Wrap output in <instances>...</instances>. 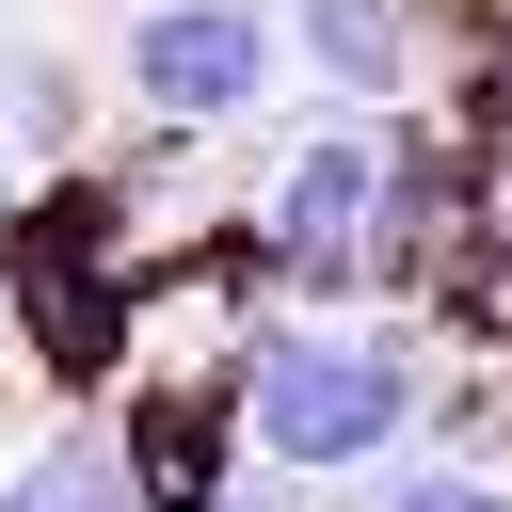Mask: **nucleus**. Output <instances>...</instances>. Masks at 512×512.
Here are the masks:
<instances>
[{"instance_id":"nucleus-1","label":"nucleus","mask_w":512,"mask_h":512,"mask_svg":"<svg viewBox=\"0 0 512 512\" xmlns=\"http://www.w3.org/2000/svg\"><path fill=\"white\" fill-rule=\"evenodd\" d=\"M224 368H240L256 464H304V480H384V464L432 432V352H416V320L272 304V320L224 336Z\"/></svg>"},{"instance_id":"nucleus-2","label":"nucleus","mask_w":512,"mask_h":512,"mask_svg":"<svg viewBox=\"0 0 512 512\" xmlns=\"http://www.w3.org/2000/svg\"><path fill=\"white\" fill-rule=\"evenodd\" d=\"M240 240H256V288H288V304H352L368 272H400V112L320 96V128L272 144Z\"/></svg>"},{"instance_id":"nucleus-3","label":"nucleus","mask_w":512,"mask_h":512,"mask_svg":"<svg viewBox=\"0 0 512 512\" xmlns=\"http://www.w3.org/2000/svg\"><path fill=\"white\" fill-rule=\"evenodd\" d=\"M288 64H304V48H288V0H128V16H112V96H128L160 144L256 128Z\"/></svg>"},{"instance_id":"nucleus-4","label":"nucleus","mask_w":512,"mask_h":512,"mask_svg":"<svg viewBox=\"0 0 512 512\" xmlns=\"http://www.w3.org/2000/svg\"><path fill=\"white\" fill-rule=\"evenodd\" d=\"M288 48H304V80H320V96L400 112V96H416V64H432V0H288Z\"/></svg>"},{"instance_id":"nucleus-5","label":"nucleus","mask_w":512,"mask_h":512,"mask_svg":"<svg viewBox=\"0 0 512 512\" xmlns=\"http://www.w3.org/2000/svg\"><path fill=\"white\" fill-rule=\"evenodd\" d=\"M0 512H144V464H128V416H48L0 448Z\"/></svg>"},{"instance_id":"nucleus-6","label":"nucleus","mask_w":512,"mask_h":512,"mask_svg":"<svg viewBox=\"0 0 512 512\" xmlns=\"http://www.w3.org/2000/svg\"><path fill=\"white\" fill-rule=\"evenodd\" d=\"M112 64V48H96ZM96 64H64L48 32H0V144L32 160V176H64L80 144H96Z\"/></svg>"},{"instance_id":"nucleus-7","label":"nucleus","mask_w":512,"mask_h":512,"mask_svg":"<svg viewBox=\"0 0 512 512\" xmlns=\"http://www.w3.org/2000/svg\"><path fill=\"white\" fill-rule=\"evenodd\" d=\"M352 512H512V480H496V464H464V448H432V464L400 448V464H384V496H352Z\"/></svg>"},{"instance_id":"nucleus-8","label":"nucleus","mask_w":512,"mask_h":512,"mask_svg":"<svg viewBox=\"0 0 512 512\" xmlns=\"http://www.w3.org/2000/svg\"><path fill=\"white\" fill-rule=\"evenodd\" d=\"M224 512H320V496H304V464H272V480L240 464V480H224Z\"/></svg>"},{"instance_id":"nucleus-9","label":"nucleus","mask_w":512,"mask_h":512,"mask_svg":"<svg viewBox=\"0 0 512 512\" xmlns=\"http://www.w3.org/2000/svg\"><path fill=\"white\" fill-rule=\"evenodd\" d=\"M0 336H16V272H0Z\"/></svg>"},{"instance_id":"nucleus-10","label":"nucleus","mask_w":512,"mask_h":512,"mask_svg":"<svg viewBox=\"0 0 512 512\" xmlns=\"http://www.w3.org/2000/svg\"><path fill=\"white\" fill-rule=\"evenodd\" d=\"M0 32H16V16H0Z\"/></svg>"}]
</instances>
